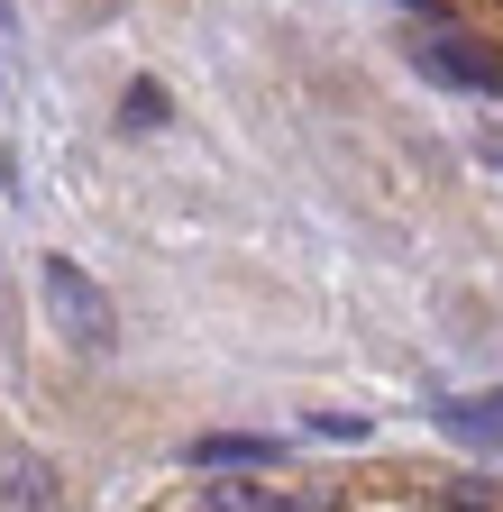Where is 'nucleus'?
<instances>
[{"label": "nucleus", "mask_w": 503, "mask_h": 512, "mask_svg": "<svg viewBox=\"0 0 503 512\" xmlns=\"http://www.w3.org/2000/svg\"><path fill=\"white\" fill-rule=\"evenodd\" d=\"M37 284H46V311H55V330H65V348H110V330H119V320H110V293L74 266V256H46V266H37Z\"/></svg>", "instance_id": "1"}, {"label": "nucleus", "mask_w": 503, "mask_h": 512, "mask_svg": "<svg viewBox=\"0 0 503 512\" xmlns=\"http://www.w3.org/2000/svg\"><path fill=\"white\" fill-rule=\"evenodd\" d=\"M421 64L439 83H467V92H494L503 101V55L494 46H467V37H421Z\"/></svg>", "instance_id": "2"}, {"label": "nucleus", "mask_w": 503, "mask_h": 512, "mask_svg": "<svg viewBox=\"0 0 503 512\" xmlns=\"http://www.w3.org/2000/svg\"><path fill=\"white\" fill-rule=\"evenodd\" d=\"M193 467H275V439H202Z\"/></svg>", "instance_id": "3"}, {"label": "nucleus", "mask_w": 503, "mask_h": 512, "mask_svg": "<svg viewBox=\"0 0 503 512\" xmlns=\"http://www.w3.org/2000/svg\"><path fill=\"white\" fill-rule=\"evenodd\" d=\"M10 503H19V512H55V476H46V458H10Z\"/></svg>", "instance_id": "4"}, {"label": "nucleus", "mask_w": 503, "mask_h": 512, "mask_svg": "<svg viewBox=\"0 0 503 512\" xmlns=\"http://www.w3.org/2000/svg\"><path fill=\"white\" fill-rule=\"evenodd\" d=\"M211 512H293V503H275V494H257V485H220Z\"/></svg>", "instance_id": "5"}, {"label": "nucleus", "mask_w": 503, "mask_h": 512, "mask_svg": "<svg viewBox=\"0 0 503 512\" xmlns=\"http://www.w3.org/2000/svg\"><path fill=\"white\" fill-rule=\"evenodd\" d=\"M129 119H138V128H147V119H165V92H156V83H138V92H129Z\"/></svg>", "instance_id": "6"}, {"label": "nucleus", "mask_w": 503, "mask_h": 512, "mask_svg": "<svg viewBox=\"0 0 503 512\" xmlns=\"http://www.w3.org/2000/svg\"><path fill=\"white\" fill-rule=\"evenodd\" d=\"M458 421H467V430H494V421H503V394H494V403H476V412H458Z\"/></svg>", "instance_id": "7"}, {"label": "nucleus", "mask_w": 503, "mask_h": 512, "mask_svg": "<svg viewBox=\"0 0 503 512\" xmlns=\"http://www.w3.org/2000/svg\"><path fill=\"white\" fill-rule=\"evenodd\" d=\"M476 156H494V165H503V128H485V138H476Z\"/></svg>", "instance_id": "8"}, {"label": "nucleus", "mask_w": 503, "mask_h": 512, "mask_svg": "<svg viewBox=\"0 0 503 512\" xmlns=\"http://www.w3.org/2000/svg\"><path fill=\"white\" fill-rule=\"evenodd\" d=\"M0 339H10V311H0Z\"/></svg>", "instance_id": "9"}, {"label": "nucleus", "mask_w": 503, "mask_h": 512, "mask_svg": "<svg viewBox=\"0 0 503 512\" xmlns=\"http://www.w3.org/2000/svg\"><path fill=\"white\" fill-rule=\"evenodd\" d=\"M412 10H430V0H412Z\"/></svg>", "instance_id": "10"}]
</instances>
